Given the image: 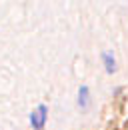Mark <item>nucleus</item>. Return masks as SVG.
<instances>
[{"label":"nucleus","mask_w":128,"mask_h":130,"mask_svg":"<svg viewBox=\"0 0 128 130\" xmlns=\"http://www.w3.org/2000/svg\"><path fill=\"white\" fill-rule=\"evenodd\" d=\"M46 120H48V106L46 104H38L30 112V126L34 130H42L46 126Z\"/></svg>","instance_id":"f257e3e1"},{"label":"nucleus","mask_w":128,"mask_h":130,"mask_svg":"<svg viewBox=\"0 0 128 130\" xmlns=\"http://www.w3.org/2000/svg\"><path fill=\"white\" fill-rule=\"evenodd\" d=\"M90 104V88L88 86H80L78 88V106L80 108H88Z\"/></svg>","instance_id":"f03ea898"},{"label":"nucleus","mask_w":128,"mask_h":130,"mask_svg":"<svg viewBox=\"0 0 128 130\" xmlns=\"http://www.w3.org/2000/svg\"><path fill=\"white\" fill-rule=\"evenodd\" d=\"M102 64L106 68V72H116V58L112 52H102Z\"/></svg>","instance_id":"7ed1b4c3"}]
</instances>
